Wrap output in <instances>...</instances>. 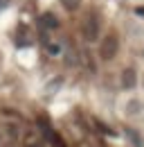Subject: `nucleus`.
Segmentation results:
<instances>
[{"label": "nucleus", "mask_w": 144, "mask_h": 147, "mask_svg": "<svg viewBox=\"0 0 144 147\" xmlns=\"http://www.w3.org/2000/svg\"><path fill=\"white\" fill-rule=\"evenodd\" d=\"M61 5H63V9L70 11V14H74V11L81 9V0H61Z\"/></svg>", "instance_id": "obj_5"}, {"label": "nucleus", "mask_w": 144, "mask_h": 147, "mask_svg": "<svg viewBox=\"0 0 144 147\" xmlns=\"http://www.w3.org/2000/svg\"><path fill=\"white\" fill-rule=\"evenodd\" d=\"M142 59H144V48H142Z\"/></svg>", "instance_id": "obj_8"}, {"label": "nucleus", "mask_w": 144, "mask_h": 147, "mask_svg": "<svg viewBox=\"0 0 144 147\" xmlns=\"http://www.w3.org/2000/svg\"><path fill=\"white\" fill-rule=\"evenodd\" d=\"M126 113H128V115H140V113H142V102H140V100H131Z\"/></svg>", "instance_id": "obj_6"}, {"label": "nucleus", "mask_w": 144, "mask_h": 147, "mask_svg": "<svg viewBox=\"0 0 144 147\" xmlns=\"http://www.w3.org/2000/svg\"><path fill=\"white\" fill-rule=\"evenodd\" d=\"M41 23H43V27H47V30H56V27H59V18L54 16L52 11H45V14L41 16Z\"/></svg>", "instance_id": "obj_4"}, {"label": "nucleus", "mask_w": 144, "mask_h": 147, "mask_svg": "<svg viewBox=\"0 0 144 147\" xmlns=\"http://www.w3.org/2000/svg\"><path fill=\"white\" fill-rule=\"evenodd\" d=\"M99 30H101V20L97 14H88L83 23H81V34L83 38L88 41V43H95V41H99Z\"/></svg>", "instance_id": "obj_2"}, {"label": "nucleus", "mask_w": 144, "mask_h": 147, "mask_svg": "<svg viewBox=\"0 0 144 147\" xmlns=\"http://www.w3.org/2000/svg\"><path fill=\"white\" fill-rule=\"evenodd\" d=\"M137 82H140V77H137V70L135 68H124L122 75H119V86L124 88V91H133L135 86H137Z\"/></svg>", "instance_id": "obj_3"}, {"label": "nucleus", "mask_w": 144, "mask_h": 147, "mask_svg": "<svg viewBox=\"0 0 144 147\" xmlns=\"http://www.w3.org/2000/svg\"><path fill=\"white\" fill-rule=\"evenodd\" d=\"M142 88H144V75H142Z\"/></svg>", "instance_id": "obj_7"}, {"label": "nucleus", "mask_w": 144, "mask_h": 147, "mask_svg": "<svg viewBox=\"0 0 144 147\" xmlns=\"http://www.w3.org/2000/svg\"><path fill=\"white\" fill-rule=\"evenodd\" d=\"M117 55H119V36L115 32H108L99 41V59L101 61H113Z\"/></svg>", "instance_id": "obj_1"}]
</instances>
